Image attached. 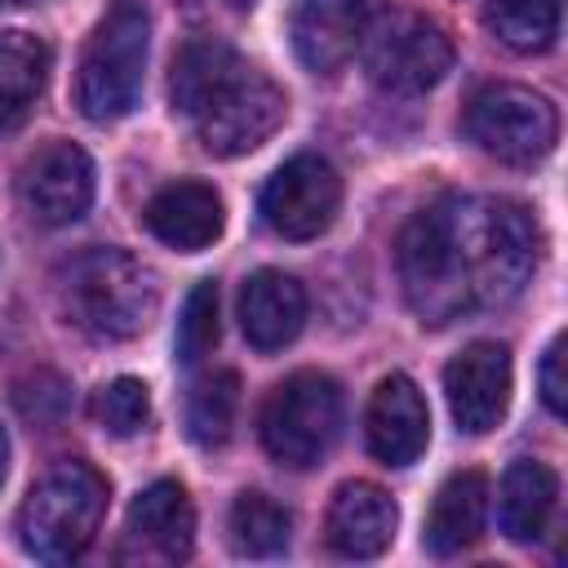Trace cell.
Listing matches in <instances>:
<instances>
[{"mask_svg":"<svg viewBox=\"0 0 568 568\" xmlns=\"http://www.w3.org/2000/svg\"><path fill=\"white\" fill-rule=\"evenodd\" d=\"M564 337H555L550 346H546V355H541V368H537V377H541V399H546V408L555 413V417H564V408H568V399H564Z\"/></svg>","mask_w":568,"mask_h":568,"instance_id":"cell-26","label":"cell"},{"mask_svg":"<svg viewBox=\"0 0 568 568\" xmlns=\"http://www.w3.org/2000/svg\"><path fill=\"white\" fill-rule=\"evenodd\" d=\"M226 532H231V546L235 555H248V559H271L288 546V532H293V515L266 497V493H240L231 501V515H226Z\"/></svg>","mask_w":568,"mask_h":568,"instance_id":"cell-21","label":"cell"},{"mask_svg":"<svg viewBox=\"0 0 568 568\" xmlns=\"http://www.w3.org/2000/svg\"><path fill=\"white\" fill-rule=\"evenodd\" d=\"M444 399L466 435L493 430L510 408V351L501 342H470L444 364Z\"/></svg>","mask_w":568,"mask_h":568,"instance_id":"cell-12","label":"cell"},{"mask_svg":"<svg viewBox=\"0 0 568 568\" xmlns=\"http://www.w3.org/2000/svg\"><path fill=\"white\" fill-rule=\"evenodd\" d=\"M373 18V0H293L288 9V40L306 71L333 75L342 71Z\"/></svg>","mask_w":568,"mask_h":568,"instance_id":"cell-13","label":"cell"},{"mask_svg":"<svg viewBox=\"0 0 568 568\" xmlns=\"http://www.w3.org/2000/svg\"><path fill=\"white\" fill-rule=\"evenodd\" d=\"M49 75V44L31 31H0V133L18 129Z\"/></svg>","mask_w":568,"mask_h":568,"instance_id":"cell-20","label":"cell"},{"mask_svg":"<svg viewBox=\"0 0 568 568\" xmlns=\"http://www.w3.org/2000/svg\"><path fill=\"white\" fill-rule=\"evenodd\" d=\"M555 497H559V479L546 462L519 457L506 466L501 488H497V515H501V532L519 546L537 541L550 528L555 515Z\"/></svg>","mask_w":568,"mask_h":568,"instance_id":"cell-19","label":"cell"},{"mask_svg":"<svg viewBox=\"0 0 568 568\" xmlns=\"http://www.w3.org/2000/svg\"><path fill=\"white\" fill-rule=\"evenodd\" d=\"M462 129L484 155L524 169V164H537L550 155V146L559 138V115H555L550 98H541L537 89L497 80V84H484L466 102Z\"/></svg>","mask_w":568,"mask_h":568,"instance_id":"cell-8","label":"cell"},{"mask_svg":"<svg viewBox=\"0 0 568 568\" xmlns=\"http://www.w3.org/2000/svg\"><path fill=\"white\" fill-rule=\"evenodd\" d=\"M484 27L515 53H546L559 36V0H488Z\"/></svg>","mask_w":568,"mask_h":568,"instance_id":"cell-22","label":"cell"},{"mask_svg":"<svg viewBox=\"0 0 568 568\" xmlns=\"http://www.w3.org/2000/svg\"><path fill=\"white\" fill-rule=\"evenodd\" d=\"M217 342V284L213 280H200L186 302H182V320H178V333H173V351H178V364H195L213 351Z\"/></svg>","mask_w":568,"mask_h":568,"instance_id":"cell-25","label":"cell"},{"mask_svg":"<svg viewBox=\"0 0 568 568\" xmlns=\"http://www.w3.org/2000/svg\"><path fill=\"white\" fill-rule=\"evenodd\" d=\"M58 302L80 333L98 342H129L151 324L160 284L133 253L98 244L58 271Z\"/></svg>","mask_w":568,"mask_h":568,"instance_id":"cell-3","label":"cell"},{"mask_svg":"<svg viewBox=\"0 0 568 568\" xmlns=\"http://www.w3.org/2000/svg\"><path fill=\"white\" fill-rule=\"evenodd\" d=\"M364 435H368V453L382 466H413L426 453L430 413H426V399L413 377L386 373L377 382L368 413H364Z\"/></svg>","mask_w":568,"mask_h":568,"instance_id":"cell-14","label":"cell"},{"mask_svg":"<svg viewBox=\"0 0 568 568\" xmlns=\"http://www.w3.org/2000/svg\"><path fill=\"white\" fill-rule=\"evenodd\" d=\"M337 430H342V390L328 373H315V368L284 377L266 395L257 417L262 448L288 470L315 466L333 448Z\"/></svg>","mask_w":568,"mask_h":568,"instance_id":"cell-7","label":"cell"},{"mask_svg":"<svg viewBox=\"0 0 568 568\" xmlns=\"http://www.w3.org/2000/svg\"><path fill=\"white\" fill-rule=\"evenodd\" d=\"M337 204H342V178L324 155H311V151L284 160L257 195L262 222L284 240L324 235L337 217Z\"/></svg>","mask_w":568,"mask_h":568,"instance_id":"cell-9","label":"cell"},{"mask_svg":"<svg viewBox=\"0 0 568 568\" xmlns=\"http://www.w3.org/2000/svg\"><path fill=\"white\" fill-rule=\"evenodd\" d=\"M306 324V288L284 271H253L240 288V328L253 351H284Z\"/></svg>","mask_w":568,"mask_h":568,"instance_id":"cell-17","label":"cell"},{"mask_svg":"<svg viewBox=\"0 0 568 568\" xmlns=\"http://www.w3.org/2000/svg\"><path fill=\"white\" fill-rule=\"evenodd\" d=\"M102 510L106 479L89 462H58L31 484L18 510V541L40 564H71L93 541Z\"/></svg>","mask_w":568,"mask_h":568,"instance_id":"cell-4","label":"cell"},{"mask_svg":"<svg viewBox=\"0 0 568 568\" xmlns=\"http://www.w3.org/2000/svg\"><path fill=\"white\" fill-rule=\"evenodd\" d=\"M4 470H9V439H4V430H0V484H4Z\"/></svg>","mask_w":568,"mask_h":568,"instance_id":"cell-27","label":"cell"},{"mask_svg":"<svg viewBox=\"0 0 568 568\" xmlns=\"http://www.w3.org/2000/svg\"><path fill=\"white\" fill-rule=\"evenodd\" d=\"M18 204L40 226H67L93 204V160L75 142H44L18 169Z\"/></svg>","mask_w":568,"mask_h":568,"instance_id":"cell-10","label":"cell"},{"mask_svg":"<svg viewBox=\"0 0 568 568\" xmlns=\"http://www.w3.org/2000/svg\"><path fill=\"white\" fill-rule=\"evenodd\" d=\"M142 222L146 231L178 248V253H200L209 248L217 235H222V222H226V209H222V195L209 186V182H195V178H182V182H169L160 186L146 209H142Z\"/></svg>","mask_w":568,"mask_h":568,"instance_id":"cell-15","label":"cell"},{"mask_svg":"<svg viewBox=\"0 0 568 568\" xmlns=\"http://www.w3.org/2000/svg\"><path fill=\"white\" fill-rule=\"evenodd\" d=\"M195 546V506L178 479L146 484L124 519L120 564H182Z\"/></svg>","mask_w":568,"mask_h":568,"instance_id":"cell-11","label":"cell"},{"mask_svg":"<svg viewBox=\"0 0 568 568\" xmlns=\"http://www.w3.org/2000/svg\"><path fill=\"white\" fill-rule=\"evenodd\" d=\"M235 413H240V377L231 368H217L209 377H200L191 386V399H186V435L204 448H217L231 439V426H235Z\"/></svg>","mask_w":568,"mask_h":568,"instance_id":"cell-23","label":"cell"},{"mask_svg":"<svg viewBox=\"0 0 568 568\" xmlns=\"http://www.w3.org/2000/svg\"><path fill=\"white\" fill-rule=\"evenodd\" d=\"M13 4H31V0H0V9H13Z\"/></svg>","mask_w":568,"mask_h":568,"instance_id":"cell-28","label":"cell"},{"mask_svg":"<svg viewBox=\"0 0 568 568\" xmlns=\"http://www.w3.org/2000/svg\"><path fill=\"white\" fill-rule=\"evenodd\" d=\"M395 524H399V510H395L390 493L368 484V479H351L328 501L324 541L342 559H377L390 546Z\"/></svg>","mask_w":568,"mask_h":568,"instance_id":"cell-16","label":"cell"},{"mask_svg":"<svg viewBox=\"0 0 568 568\" xmlns=\"http://www.w3.org/2000/svg\"><path fill=\"white\" fill-rule=\"evenodd\" d=\"M169 102L209 155L235 160L262 146L288 115L284 89L217 36H191L173 53Z\"/></svg>","mask_w":568,"mask_h":568,"instance_id":"cell-2","label":"cell"},{"mask_svg":"<svg viewBox=\"0 0 568 568\" xmlns=\"http://www.w3.org/2000/svg\"><path fill=\"white\" fill-rule=\"evenodd\" d=\"M537 257V217L506 195H444L399 231L404 297L435 328L519 297Z\"/></svg>","mask_w":568,"mask_h":568,"instance_id":"cell-1","label":"cell"},{"mask_svg":"<svg viewBox=\"0 0 568 568\" xmlns=\"http://www.w3.org/2000/svg\"><path fill=\"white\" fill-rule=\"evenodd\" d=\"M364 71L386 93H426L453 67L448 31L422 9H382L368 18L359 40Z\"/></svg>","mask_w":568,"mask_h":568,"instance_id":"cell-6","label":"cell"},{"mask_svg":"<svg viewBox=\"0 0 568 568\" xmlns=\"http://www.w3.org/2000/svg\"><path fill=\"white\" fill-rule=\"evenodd\" d=\"M151 49V18L138 0H115L93 27L75 67V106L93 124L124 120L138 106Z\"/></svg>","mask_w":568,"mask_h":568,"instance_id":"cell-5","label":"cell"},{"mask_svg":"<svg viewBox=\"0 0 568 568\" xmlns=\"http://www.w3.org/2000/svg\"><path fill=\"white\" fill-rule=\"evenodd\" d=\"M484 519H488V475L484 470H453L435 501H430V515H426V550L448 559V555H462L466 546L479 541L484 532Z\"/></svg>","mask_w":568,"mask_h":568,"instance_id":"cell-18","label":"cell"},{"mask_svg":"<svg viewBox=\"0 0 568 568\" xmlns=\"http://www.w3.org/2000/svg\"><path fill=\"white\" fill-rule=\"evenodd\" d=\"M93 417L106 435L129 439L151 422V390L138 377H115L93 395Z\"/></svg>","mask_w":568,"mask_h":568,"instance_id":"cell-24","label":"cell"}]
</instances>
